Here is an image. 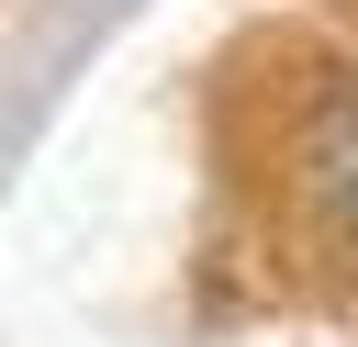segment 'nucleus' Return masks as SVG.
<instances>
[{"instance_id":"1","label":"nucleus","mask_w":358,"mask_h":347,"mask_svg":"<svg viewBox=\"0 0 358 347\" xmlns=\"http://www.w3.org/2000/svg\"><path fill=\"white\" fill-rule=\"evenodd\" d=\"M313 201H324V213L358 235V78H347V90L313 112Z\"/></svg>"}]
</instances>
